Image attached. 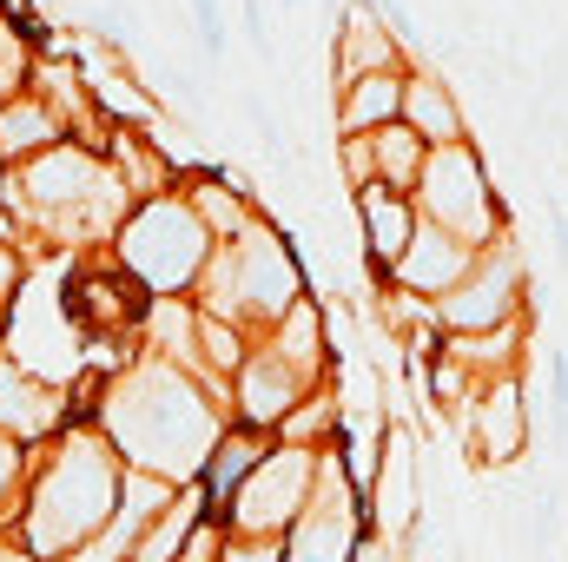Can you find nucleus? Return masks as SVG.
Returning <instances> with one entry per match:
<instances>
[{"mask_svg": "<svg viewBox=\"0 0 568 562\" xmlns=\"http://www.w3.org/2000/svg\"><path fill=\"white\" fill-rule=\"evenodd\" d=\"M100 430L120 443V456L133 470L172 476V483H199L205 463H212V450H219V436L232 423L219 418V404L205 398V384L185 364L145 351L133 371L106 378V391H100Z\"/></svg>", "mask_w": 568, "mask_h": 562, "instance_id": "nucleus-1", "label": "nucleus"}, {"mask_svg": "<svg viewBox=\"0 0 568 562\" xmlns=\"http://www.w3.org/2000/svg\"><path fill=\"white\" fill-rule=\"evenodd\" d=\"M126 490V456L100 423L67 430L47 456H33L27 496H20V536L27 550L47 562L80 556L120 510Z\"/></svg>", "mask_w": 568, "mask_h": 562, "instance_id": "nucleus-2", "label": "nucleus"}, {"mask_svg": "<svg viewBox=\"0 0 568 562\" xmlns=\"http://www.w3.org/2000/svg\"><path fill=\"white\" fill-rule=\"evenodd\" d=\"M0 199L20 225H33L47 245H87V239H106L126 225V205L140 199L126 185V172H113L100 152L87 145H53V152H33L20 165H7L0 179Z\"/></svg>", "mask_w": 568, "mask_h": 562, "instance_id": "nucleus-3", "label": "nucleus"}, {"mask_svg": "<svg viewBox=\"0 0 568 562\" xmlns=\"http://www.w3.org/2000/svg\"><path fill=\"white\" fill-rule=\"evenodd\" d=\"M304 304V272L291 259L278 232L265 219H252L239 239H219L205 279H199V311L205 318H225V324H272L278 331L284 318Z\"/></svg>", "mask_w": 568, "mask_h": 562, "instance_id": "nucleus-4", "label": "nucleus"}, {"mask_svg": "<svg viewBox=\"0 0 568 562\" xmlns=\"http://www.w3.org/2000/svg\"><path fill=\"white\" fill-rule=\"evenodd\" d=\"M219 252V232L205 225V212L192 205V192H152L126 212V225L113 232V259L159 298H179V291H199L205 265Z\"/></svg>", "mask_w": 568, "mask_h": 562, "instance_id": "nucleus-5", "label": "nucleus"}, {"mask_svg": "<svg viewBox=\"0 0 568 562\" xmlns=\"http://www.w3.org/2000/svg\"><path fill=\"white\" fill-rule=\"evenodd\" d=\"M317 470H324V450L311 443H278L265 450V463L239 483V496L225 503V530H245V536H291V523L311 510L317 496Z\"/></svg>", "mask_w": 568, "mask_h": 562, "instance_id": "nucleus-6", "label": "nucleus"}, {"mask_svg": "<svg viewBox=\"0 0 568 562\" xmlns=\"http://www.w3.org/2000/svg\"><path fill=\"white\" fill-rule=\"evenodd\" d=\"M523 298H529V272H523V252L503 232L496 245H483L469 279L449 284L443 298H429V324H443V331H496V324L523 318Z\"/></svg>", "mask_w": 568, "mask_h": 562, "instance_id": "nucleus-7", "label": "nucleus"}, {"mask_svg": "<svg viewBox=\"0 0 568 562\" xmlns=\"http://www.w3.org/2000/svg\"><path fill=\"white\" fill-rule=\"evenodd\" d=\"M417 205H424V219L449 225L456 239H469V245H496L489 179H483V159L469 152V140L429 145V165H424V179H417Z\"/></svg>", "mask_w": 568, "mask_h": 562, "instance_id": "nucleus-8", "label": "nucleus"}, {"mask_svg": "<svg viewBox=\"0 0 568 562\" xmlns=\"http://www.w3.org/2000/svg\"><path fill=\"white\" fill-rule=\"evenodd\" d=\"M351 550H357V490H351L337 450H324L317 496H311V510L291 523L284 562H351Z\"/></svg>", "mask_w": 568, "mask_h": 562, "instance_id": "nucleus-9", "label": "nucleus"}, {"mask_svg": "<svg viewBox=\"0 0 568 562\" xmlns=\"http://www.w3.org/2000/svg\"><path fill=\"white\" fill-rule=\"evenodd\" d=\"M304 371L284 358V351H272V344H258L245 364H239V378H232V398H239V423H252V430H272V423H284L297 404H304Z\"/></svg>", "mask_w": 568, "mask_h": 562, "instance_id": "nucleus-10", "label": "nucleus"}, {"mask_svg": "<svg viewBox=\"0 0 568 562\" xmlns=\"http://www.w3.org/2000/svg\"><path fill=\"white\" fill-rule=\"evenodd\" d=\"M476 259H483V245H469V239H456L449 225L424 219L417 239H410V252L390 265V279L404 284V291H417V298H443L449 284H463L476 272Z\"/></svg>", "mask_w": 568, "mask_h": 562, "instance_id": "nucleus-11", "label": "nucleus"}, {"mask_svg": "<svg viewBox=\"0 0 568 562\" xmlns=\"http://www.w3.org/2000/svg\"><path fill=\"white\" fill-rule=\"evenodd\" d=\"M67 391H53L40 371H27V364H13V358H0V430L7 436H20V443H40V436H53L60 423H67Z\"/></svg>", "mask_w": 568, "mask_h": 562, "instance_id": "nucleus-12", "label": "nucleus"}, {"mask_svg": "<svg viewBox=\"0 0 568 562\" xmlns=\"http://www.w3.org/2000/svg\"><path fill=\"white\" fill-rule=\"evenodd\" d=\"M469 443H476V456L483 463H516L523 450H529V411H523V384L516 378H503V384H489L476 404H469Z\"/></svg>", "mask_w": 568, "mask_h": 562, "instance_id": "nucleus-13", "label": "nucleus"}, {"mask_svg": "<svg viewBox=\"0 0 568 562\" xmlns=\"http://www.w3.org/2000/svg\"><path fill=\"white\" fill-rule=\"evenodd\" d=\"M357 212H364V239H371V259L390 272V265L410 252V239H417V225H424V205H417L410 192H397V185L371 179V185H357Z\"/></svg>", "mask_w": 568, "mask_h": 562, "instance_id": "nucleus-14", "label": "nucleus"}, {"mask_svg": "<svg viewBox=\"0 0 568 562\" xmlns=\"http://www.w3.org/2000/svg\"><path fill=\"white\" fill-rule=\"evenodd\" d=\"M364 73H404V40L390 33V20L377 7L351 0V20L337 33V87H351Z\"/></svg>", "mask_w": 568, "mask_h": 562, "instance_id": "nucleus-15", "label": "nucleus"}, {"mask_svg": "<svg viewBox=\"0 0 568 562\" xmlns=\"http://www.w3.org/2000/svg\"><path fill=\"white\" fill-rule=\"evenodd\" d=\"M60 140H67V120H60V107H53L40 87H27L20 100L0 107V159H7V165H20V159H33V152H53Z\"/></svg>", "mask_w": 568, "mask_h": 562, "instance_id": "nucleus-16", "label": "nucleus"}, {"mask_svg": "<svg viewBox=\"0 0 568 562\" xmlns=\"http://www.w3.org/2000/svg\"><path fill=\"white\" fill-rule=\"evenodd\" d=\"M205 516H219V510H212V490H205V483H185V490L159 510V523L140 536V550L126 562H179L192 550V536L205 530Z\"/></svg>", "mask_w": 568, "mask_h": 562, "instance_id": "nucleus-17", "label": "nucleus"}, {"mask_svg": "<svg viewBox=\"0 0 568 562\" xmlns=\"http://www.w3.org/2000/svg\"><path fill=\"white\" fill-rule=\"evenodd\" d=\"M404 87L410 73H364L351 87H337V133H377L390 120H404Z\"/></svg>", "mask_w": 568, "mask_h": 562, "instance_id": "nucleus-18", "label": "nucleus"}, {"mask_svg": "<svg viewBox=\"0 0 568 562\" xmlns=\"http://www.w3.org/2000/svg\"><path fill=\"white\" fill-rule=\"evenodd\" d=\"M258 463H265V443H258L252 423H239V430L219 436V450H212V463H205V476H199V483L212 490V510H219V516H225V503L239 496V483H245Z\"/></svg>", "mask_w": 568, "mask_h": 562, "instance_id": "nucleus-19", "label": "nucleus"}, {"mask_svg": "<svg viewBox=\"0 0 568 562\" xmlns=\"http://www.w3.org/2000/svg\"><path fill=\"white\" fill-rule=\"evenodd\" d=\"M404 120H410L429 145L469 140V133H463V107H456V93H449L443 80H429V73H410V87H404Z\"/></svg>", "mask_w": 568, "mask_h": 562, "instance_id": "nucleus-20", "label": "nucleus"}, {"mask_svg": "<svg viewBox=\"0 0 568 562\" xmlns=\"http://www.w3.org/2000/svg\"><path fill=\"white\" fill-rule=\"evenodd\" d=\"M371 152H377V179H384V185L417 192V179H424V165H429V140L410 127V120L377 127V133H371Z\"/></svg>", "mask_w": 568, "mask_h": 562, "instance_id": "nucleus-21", "label": "nucleus"}, {"mask_svg": "<svg viewBox=\"0 0 568 562\" xmlns=\"http://www.w3.org/2000/svg\"><path fill=\"white\" fill-rule=\"evenodd\" d=\"M272 351H284L304 378H317V371H324V331H317V311H311V304H297L278 331H272Z\"/></svg>", "mask_w": 568, "mask_h": 562, "instance_id": "nucleus-22", "label": "nucleus"}, {"mask_svg": "<svg viewBox=\"0 0 568 562\" xmlns=\"http://www.w3.org/2000/svg\"><path fill=\"white\" fill-rule=\"evenodd\" d=\"M192 205L205 212V225H212L219 239H239V232L252 225V212H245V199H239V192H225L219 179H199V185H192Z\"/></svg>", "mask_w": 568, "mask_h": 562, "instance_id": "nucleus-23", "label": "nucleus"}, {"mask_svg": "<svg viewBox=\"0 0 568 562\" xmlns=\"http://www.w3.org/2000/svg\"><path fill=\"white\" fill-rule=\"evenodd\" d=\"M556 536H562V496L556 490H536L529 496V516H523V550L542 562L556 550Z\"/></svg>", "mask_w": 568, "mask_h": 562, "instance_id": "nucleus-24", "label": "nucleus"}, {"mask_svg": "<svg viewBox=\"0 0 568 562\" xmlns=\"http://www.w3.org/2000/svg\"><path fill=\"white\" fill-rule=\"evenodd\" d=\"M33 87V60H27V40L13 33V27H0V107L7 100H20Z\"/></svg>", "mask_w": 568, "mask_h": 562, "instance_id": "nucleus-25", "label": "nucleus"}, {"mask_svg": "<svg viewBox=\"0 0 568 562\" xmlns=\"http://www.w3.org/2000/svg\"><path fill=\"white\" fill-rule=\"evenodd\" d=\"M27 476H33V456H20V436H7V430H0V516H13V510H20Z\"/></svg>", "mask_w": 568, "mask_h": 562, "instance_id": "nucleus-26", "label": "nucleus"}, {"mask_svg": "<svg viewBox=\"0 0 568 562\" xmlns=\"http://www.w3.org/2000/svg\"><path fill=\"white\" fill-rule=\"evenodd\" d=\"M324 423H337V404H331V398H304V404H297L278 430H284V443H311ZM311 450H317V443H311Z\"/></svg>", "mask_w": 568, "mask_h": 562, "instance_id": "nucleus-27", "label": "nucleus"}, {"mask_svg": "<svg viewBox=\"0 0 568 562\" xmlns=\"http://www.w3.org/2000/svg\"><path fill=\"white\" fill-rule=\"evenodd\" d=\"M219 562H284V536H245V530H225Z\"/></svg>", "mask_w": 568, "mask_h": 562, "instance_id": "nucleus-28", "label": "nucleus"}, {"mask_svg": "<svg viewBox=\"0 0 568 562\" xmlns=\"http://www.w3.org/2000/svg\"><path fill=\"white\" fill-rule=\"evenodd\" d=\"M549 423L556 443H568V351H549Z\"/></svg>", "mask_w": 568, "mask_h": 562, "instance_id": "nucleus-29", "label": "nucleus"}, {"mask_svg": "<svg viewBox=\"0 0 568 562\" xmlns=\"http://www.w3.org/2000/svg\"><path fill=\"white\" fill-rule=\"evenodd\" d=\"M192 20H199V53L219 60L225 53V13H219V0H192Z\"/></svg>", "mask_w": 568, "mask_h": 562, "instance_id": "nucleus-30", "label": "nucleus"}, {"mask_svg": "<svg viewBox=\"0 0 568 562\" xmlns=\"http://www.w3.org/2000/svg\"><path fill=\"white\" fill-rule=\"evenodd\" d=\"M20 284H27V259H20V252H13V239H7V245H0V304H7Z\"/></svg>", "mask_w": 568, "mask_h": 562, "instance_id": "nucleus-31", "label": "nucleus"}, {"mask_svg": "<svg viewBox=\"0 0 568 562\" xmlns=\"http://www.w3.org/2000/svg\"><path fill=\"white\" fill-rule=\"evenodd\" d=\"M219 550H225V523H205L199 536H192V550L179 562H219Z\"/></svg>", "mask_w": 568, "mask_h": 562, "instance_id": "nucleus-32", "label": "nucleus"}, {"mask_svg": "<svg viewBox=\"0 0 568 562\" xmlns=\"http://www.w3.org/2000/svg\"><path fill=\"white\" fill-rule=\"evenodd\" d=\"M0 562H47V556H33L27 536H0Z\"/></svg>", "mask_w": 568, "mask_h": 562, "instance_id": "nucleus-33", "label": "nucleus"}, {"mask_svg": "<svg viewBox=\"0 0 568 562\" xmlns=\"http://www.w3.org/2000/svg\"><path fill=\"white\" fill-rule=\"evenodd\" d=\"M13 225H20V219H13V212H7V199H0V245L13 239Z\"/></svg>", "mask_w": 568, "mask_h": 562, "instance_id": "nucleus-34", "label": "nucleus"}, {"mask_svg": "<svg viewBox=\"0 0 568 562\" xmlns=\"http://www.w3.org/2000/svg\"><path fill=\"white\" fill-rule=\"evenodd\" d=\"M0 351H7V304H0Z\"/></svg>", "mask_w": 568, "mask_h": 562, "instance_id": "nucleus-35", "label": "nucleus"}]
</instances>
